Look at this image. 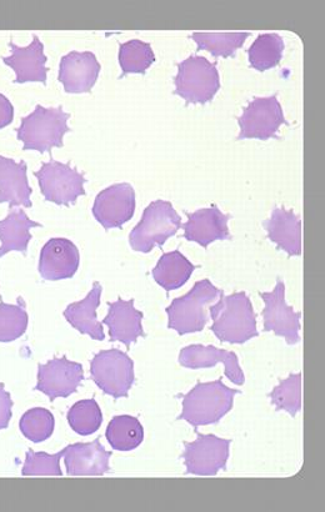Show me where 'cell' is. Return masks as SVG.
Instances as JSON below:
<instances>
[{
    "label": "cell",
    "mask_w": 325,
    "mask_h": 512,
    "mask_svg": "<svg viewBox=\"0 0 325 512\" xmlns=\"http://www.w3.org/2000/svg\"><path fill=\"white\" fill-rule=\"evenodd\" d=\"M179 363L187 369L213 368L222 363L225 376L235 385H243L245 378L240 369L238 356L233 351L217 349L215 346L190 345L182 349L179 354Z\"/></svg>",
    "instance_id": "16"
},
{
    "label": "cell",
    "mask_w": 325,
    "mask_h": 512,
    "mask_svg": "<svg viewBox=\"0 0 325 512\" xmlns=\"http://www.w3.org/2000/svg\"><path fill=\"white\" fill-rule=\"evenodd\" d=\"M284 42L280 35L265 33L259 35L248 50L249 63L259 72L277 67L283 58Z\"/></svg>",
    "instance_id": "27"
},
{
    "label": "cell",
    "mask_w": 325,
    "mask_h": 512,
    "mask_svg": "<svg viewBox=\"0 0 325 512\" xmlns=\"http://www.w3.org/2000/svg\"><path fill=\"white\" fill-rule=\"evenodd\" d=\"M238 123L240 127L238 140L278 138L280 127L288 124L277 94L267 98H255L248 107L244 108Z\"/></svg>",
    "instance_id": "9"
},
{
    "label": "cell",
    "mask_w": 325,
    "mask_h": 512,
    "mask_svg": "<svg viewBox=\"0 0 325 512\" xmlns=\"http://www.w3.org/2000/svg\"><path fill=\"white\" fill-rule=\"evenodd\" d=\"M64 456V450L59 453L50 455L47 453H34L33 450H29L27 458L22 470L23 476H34V475H53L62 476V469H60L59 461Z\"/></svg>",
    "instance_id": "34"
},
{
    "label": "cell",
    "mask_w": 325,
    "mask_h": 512,
    "mask_svg": "<svg viewBox=\"0 0 325 512\" xmlns=\"http://www.w3.org/2000/svg\"><path fill=\"white\" fill-rule=\"evenodd\" d=\"M223 295L208 279L198 281L182 298L174 299L167 308L168 328L179 335L199 333L208 323L205 308Z\"/></svg>",
    "instance_id": "5"
},
{
    "label": "cell",
    "mask_w": 325,
    "mask_h": 512,
    "mask_svg": "<svg viewBox=\"0 0 325 512\" xmlns=\"http://www.w3.org/2000/svg\"><path fill=\"white\" fill-rule=\"evenodd\" d=\"M194 270L195 265L190 263L178 250H174L159 259L152 274L157 284L170 291L177 290L187 283Z\"/></svg>",
    "instance_id": "25"
},
{
    "label": "cell",
    "mask_w": 325,
    "mask_h": 512,
    "mask_svg": "<svg viewBox=\"0 0 325 512\" xmlns=\"http://www.w3.org/2000/svg\"><path fill=\"white\" fill-rule=\"evenodd\" d=\"M28 313L20 296L17 305L5 304L0 296V343H12L28 329Z\"/></svg>",
    "instance_id": "29"
},
{
    "label": "cell",
    "mask_w": 325,
    "mask_h": 512,
    "mask_svg": "<svg viewBox=\"0 0 325 512\" xmlns=\"http://www.w3.org/2000/svg\"><path fill=\"white\" fill-rule=\"evenodd\" d=\"M42 227V224L30 220L23 209L10 210L8 217L0 220V259L10 252L27 254L32 239L30 229Z\"/></svg>",
    "instance_id": "24"
},
{
    "label": "cell",
    "mask_w": 325,
    "mask_h": 512,
    "mask_svg": "<svg viewBox=\"0 0 325 512\" xmlns=\"http://www.w3.org/2000/svg\"><path fill=\"white\" fill-rule=\"evenodd\" d=\"M112 453L105 450L99 439L93 443L69 445L64 449V463L70 476H95L109 473Z\"/></svg>",
    "instance_id": "19"
},
{
    "label": "cell",
    "mask_w": 325,
    "mask_h": 512,
    "mask_svg": "<svg viewBox=\"0 0 325 512\" xmlns=\"http://www.w3.org/2000/svg\"><path fill=\"white\" fill-rule=\"evenodd\" d=\"M134 213L135 192L130 184H114L95 198L93 215L105 230L122 228Z\"/></svg>",
    "instance_id": "12"
},
{
    "label": "cell",
    "mask_w": 325,
    "mask_h": 512,
    "mask_svg": "<svg viewBox=\"0 0 325 512\" xmlns=\"http://www.w3.org/2000/svg\"><path fill=\"white\" fill-rule=\"evenodd\" d=\"M180 228H182V218L179 217L172 203L155 200L145 208L142 220L130 233V247L135 252L148 254L154 247L162 248Z\"/></svg>",
    "instance_id": "4"
},
{
    "label": "cell",
    "mask_w": 325,
    "mask_h": 512,
    "mask_svg": "<svg viewBox=\"0 0 325 512\" xmlns=\"http://www.w3.org/2000/svg\"><path fill=\"white\" fill-rule=\"evenodd\" d=\"M230 440L215 435L198 434L193 443H185L183 459L187 474L215 476L219 470H225L229 459Z\"/></svg>",
    "instance_id": "10"
},
{
    "label": "cell",
    "mask_w": 325,
    "mask_h": 512,
    "mask_svg": "<svg viewBox=\"0 0 325 512\" xmlns=\"http://www.w3.org/2000/svg\"><path fill=\"white\" fill-rule=\"evenodd\" d=\"M83 380L82 364L70 361L63 356L38 366V384L35 390L47 395L50 401H54L77 393Z\"/></svg>",
    "instance_id": "11"
},
{
    "label": "cell",
    "mask_w": 325,
    "mask_h": 512,
    "mask_svg": "<svg viewBox=\"0 0 325 512\" xmlns=\"http://www.w3.org/2000/svg\"><path fill=\"white\" fill-rule=\"evenodd\" d=\"M70 428L80 436H89L97 433L103 423V414L100 406L94 399L80 400L68 411Z\"/></svg>",
    "instance_id": "31"
},
{
    "label": "cell",
    "mask_w": 325,
    "mask_h": 512,
    "mask_svg": "<svg viewBox=\"0 0 325 512\" xmlns=\"http://www.w3.org/2000/svg\"><path fill=\"white\" fill-rule=\"evenodd\" d=\"M100 64L90 52H70L59 65V82L69 94L89 93L97 83Z\"/></svg>",
    "instance_id": "15"
},
{
    "label": "cell",
    "mask_w": 325,
    "mask_h": 512,
    "mask_svg": "<svg viewBox=\"0 0 325 512\" xmlns=\"http://www.w3.org/2000/svg\"><path fill=\"white\" fill-rule=\"evenodd\" d=\"M39 182L40 190L47 202L69 207L85 195L84 184L87 183L83 174L69 164L57 162L50 158L42 168L34 173Z\"/></svg>",
    "instance_id": "8"
},
{
    "label": "cell",
    "mask_w": 325,
    "mask_h": 512,
    "mask_svg": "<svg viewBox=\"0 0 325 512\" xmlns=\"http://www.w3.org/2000/svg\"><path fill=\"white\" fill-rule=\"evenodd\" d=\"M109 311L103 324L109 328L110 341H120L130 348L139 338L145 336L142 320L143 313L135 309L134 299H118L108 303Z\"/></svg>",
    "instance_id": "20"
},
{
    "label": "cell",
    "mask_w": 325,
    "mask_h": 512,
    "mask_svg": "<svg viewBox=\"0 0 325 512\" xmlns=\"http://www.w3.org/2000/svg\"><path fill=\"white\" fill-rule=\"evenodd\" d=\"M277 410L288 411L290 416L297 415L302 409V374L290 375L269 395Z\"/></svg>",
    "instance_id": "33"
},
{
    "label": "cell",
    "mask_w": 325,
    "mask_h": 512,
    "mask_svg": "<svg viewBox=\"0 0 325 512\" xmlns=\"http://www.w3.org/2000/svg\"><path fill=\"white\" fill-rule=\"evenodd\" d=\"M250 33H193L192 39L198 44V50H207L215 58L234 57Z\"/></svg>",
    "instance_id": "28"
},
{
    "label": "cell",
    "mask_w": 325,
    "mask_h": 512,
    "mask_svg": "<svg viewBox=\"0 0 325 512\" xmlns=\"http://www.w3.org/2000/svg\"><path fill=\"white\" fill-rule=\"evenodd\" d=\"M220 89V77L217 63L207 58L189 57L178 65L175 77V94L187 104H205L215 97Z\"/></svg>",
    "instance_id": "6"
},
{
    "label": "cell",
    "mask_w": 325,
    "mask_h": 512,
    "mask_svg": "<svg viewBox=\"0 0 325 512\" xmlns=\"http://www.w3.org/2000/svg\"><path fill=\"white\" fill-rule=\"evenodd\" d=\"M90 378L104 394L127 398L135 380L133 360L119 349L100 351L90 363Z\"/></svg>",
    "instance_id": "7"
},
{
    "label": "cell",
    "mask_w": 325,
    "mask_h": 512,
    "mask_svg": "<svg viewBox=\"0 0 325 512\" xmlns=\"http://www.w3.org/2000/svg\"><path fill=\"white\" fill-rule=\"evenodd\" d=\"M239 390L230 389L223 380L199 383L183 398V411L178 420H185L197 429L198 426L219 423L233 408L234 396Z\"/></svg>",
    "instance_id": "2"
},
{
    "label": "cell",
    "mask_w": 325,
    "mask_h": 512,
    "mask_svg": "<svg viewBox=\"0 0 325 512\" xmlns=\"http://www.w3.org/2000/svg\"><path fill=\"white\" fill-rule=\"evenodd\" d=\"M12 408V396L5 390L4 384L0 383V430L8 428L13 415Z\"/></svg>",
    "instance_id": "35"
},
{
    "label": "cell",
    "mask_w": 325,
    "mask_h": 512,
    "mask_svg": "<svg viewBox=\"0 0 325 512\" xmlns=\"http://www.w3.org/2000/svg\"><path fill=\"white\" fill-rule=\"evenodd\" d=\"M155 57L150 44L142 42V40L133 39L120 45L119 48V64L122 68V77L127 74H144L152 67Z\"/></svg>",
    "instance_id": "30"
},
{
    "label": "cell",
    "mask_w": 325,
    "mask_h": 512,
    "mask_svg": "<svg viewBox=\"0 0 325 512\" xmlns=\"http://www.w3.org/2000/svg\"><path fill=\"white\" fill-rule=\"evenodd\" d=\"M14 119V108L10 100L0 93V129L7 128Z\"/></svg>",
    "instance_id": "36"
},
{
    "label": "cell",
    "mask_w": 325,
    "mask_h": 512,
    "mask_svg": "<svg viewBox=\"0 0 325 512\" xmlns=\"http://www.w3.org/2000/svg\"><path fill=\"white\" fill-rule=\"evenodd\" d=\"M188 217V222L182 225L184 238L188 242L198 243L200 247L207 248L217 240L232 238L228 229V222L232 217L220 212L215 205L212 208L200 209Z\"/></svg>",
    "instance_id": "18"
},
{
    "label": "cell",
    "mask_w": 325,
    "mask_h": 512,
    "mask_svg": "<svg viewBox=\"0 0 325 512\" xmlns=\"http://www.w3.org/2000/svg\"><path fill=\"white\" fill-rule=\"evenodd\" d=\"M28 167L24 160L20 163L0 155V204L8 203L9 210L14 207L32 208L30 200L33 190L29 187Z\"/></svg>",
    "instance_id": "21"
},
{
    "label": "cell",
    "mask_w": 325,
    "mask_h": 512,
    "mask_svg": "<svg viewBox=\"0 0 325 512\" xmlns=\"http://www.w3.org/2000/svg\"><path fill=\"white\" fill-rule=\"evenodd\" d=\"M209 311L213 320L210 329L223 343L244 344L259 335L252 301L243 291L220 296Z\"/></svg>",
    "instance_id": "1"
},
{
    "label": "cell",
    "mask_w": 325,
    "mask_h": 512,
    "mask_svg": "<svg viewBox=\"0 0 325 512\" xmlns=\"http://www.w3.org/2000/svg\"><path fill=\"white\" fill-rule=\"evenodd\" d=\"M9 47L12 48V55L4 57L3 62L17 75L14 83H47V57L44 55V45L37 35H34L33 42L28 47L20 48L13 42L9 43Z\"/></svg>",
    "instance_id": "17"
},
{
    "label": "cell",
    "mask_w": 325,
    "mask_h": 512,
    "mask_svg": "<svg viewBox=\"0 0 325 512\" xmlns=\"http://www.w3.org/2000/svg\"><path fill=\"white\" fill-rule=\"evenodd\" d=\"M263 227L268 238L289 256L302 254V220L293 210L275 208L272 217L265 220Z\"/></svg>",
    "instance_id": "22"
},
{
    "label": "cell",
    "mask_w": 325,
    "mask_h": 512,
    "mask_svg": "<svg viewBox=\"0 0 325 512\" xmlns=\"http://www.w3.org/2000/svg\"><path fill=\"white\" fill-rule=\"evenodd\" d=\"M102 285L95 281L93 289L82 301L70 304L64 310L65 319L77 329L80 334L89 335L94 340L105 339L103 325L99 323L97 309L102 296Z\"/></svg>",
    "instance_id": "23"
},
{
    "label": "cell",
    "mask_w": 325,
    "mask_h": 512,
    "mask_svg": "<svg viewBox=\"0 0 325 512\" xmlns=\"http://www.w3.org/2000/svg\"><path fill=\"white\" fill-rule=\"evenodd\" d=\"M80 264V254L73 242L64 238L50 239L39 258V273L44 280L73 278Z\"/></svg>",
    "instance_id": "14"
},
{
    "label": "cell",
    "mask_w": 325,
    "mask_h": 512,
    "mask_svg": "<svg viewBox=\"0 0 325 512\" xmlns=\"http://www.w3.org/2000/svg\"><path fill=\"white\" fill-rule=\"evenodd\" d=\"M265 304L263 310L264 331H273L277 336H283L289 345L299 343L300 318L302 314L295 313L292 306L285 303V286L278 279L272 293L260 294Z\"/></svg>",
    "instance_id": "13"
},
{
    "label": "cell",
    "mask_w": 325,
    "mask_h": 512,
    "mask_svg": "<svg viewBox=\"0 0 325 512\" xmlns=\"http://www.w3.org/2000/svg\"><path fill=\"white\" fill-rule=\"evenodd\" d=\"M54 416L49 410L34 408L27 411L20 419L19 429L33 443H43L53 435Z\"/></svg>",
    "instance_id": "32"
},
{
    "label": "cell",
    "mask_w": 325,
    "mask_h": 512,
    "mask_svg": "<svg viewBox=\"0 0 325 512\" xmlns=\"http://www.w3.org/2000/svg\"><path fill=\"white\" fill-rule=\"evenodd\" d=\"M108 443L114 450L137 449L144 440V430L137 418L130 415L114 416L105 431Z\"/></svg>",
    "instance_id": "26"
},
{
    "label": "cell",
    "mask_w": 325,
    "mask_h": 512,
    "mask_svg": "<svg viewBox=\"0 0 325 512\" xmlns=\"http://www.w3.org/2000/svg\"><path fill=\"white\" fill-rule=\"evenodd\" d=\"M70 114L62 107L44 108L37 105L32 114L22 118L20 127L15 130L23 143V150H37L39 153L52 152L53 148L63 147L64 135L70 132Z\"/></svg>",
    "instance_id": "3"
}]
</instances>
